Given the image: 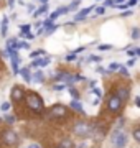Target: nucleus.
Wrapping results in <instances>:
<instances>
[{"mask_svg": "<svg viewBox=\"0 0 140 148\" xmlns=\"http://www.w3.org/2000/svg\"><path fill=\"white\" fill-rule=\"evenodd\" d=\"M25 104H27V107L32 109L33 112H41V109H43V101H41V97L38 94H35V92H32V94H28L27 97H25Z\"/></svg>", "mask_w": 140, "mask_h": 148, "instance_id": "1", "label": "nucleus"}, {"mask_svg": "<svg viewBox=\"0 0 140 148\" xmlns=\"http://www.w3.org/2000/svg\"><path fill=\"white\" fill-rule=\"evenodd\" d=\"M2 142L5 143V145H8V147H13V145L18 143V135H16L12 128H7V130H3V133H2Z\"/></svg>", "mask_w": 140, "mask_h": 148, "instance_id": "2", "label": "nucleus"}, {"mask_svg": "<svg viewBox=\"0 0 140 148\" xmlns=\"http://www.w3.org/2000/svg\"><path fill=\"white\" fill-rule=\"evenodd\" d=\"M91 130L92 128L89 123H86V122H78L74 125V128H73V133L78 135V137H87L91 133Z\"/></svg>", "mask_w": 140, "mask_h": 148, "instance_id": "3", "label": "nucleus"}, {"mask_svg": "<svg viewBox=\"0 0 140 148\" xmlns=\"http://www.w3.org/2000/svg\"><path fill=\"white\" fill-rule=\"evenodd\" d=\"M49 119H66L68 115V109L65 106H53L48 112Z\"/></svg>", "mask_w": 140, "mask_h": 148, "instance_id": "4", "label": "nucleus"}, {"mask_svg": "<svg viewBox=\"0 0 140 148\" xmlns=\"http://www.w3.org/2000/svg\"><path fill=\"white\" fill-rule=\"evenodd\" d=\"M120 106H122V99L119 97L117 94H114L109 97V101H107V107H109V110H112V112H117L119 109H120Z\"/></svg>", "mask_w": 140, "mask_h": 148, "instance_id": "5", "label": "nucleus"}, {"mask_svg": "<svg viewBox=\"0 0 140 148\" xmlns=\"http://www.w3.org/2000/svg\"><path fill=\"white\" fill-rule=\"evenodd\" d=\"M25 97H27L25 95V87H22V86H13V89H12V101L20 102Z\"/></svg>", "mask_w": 140, "mask_h": 148, "instance_id": "6", "label": "nucleus"}, {"mask_svg": "<svg viewBox=\"0 0 140 148\" xmlns=\"http://www.w3.org/2000/svg\"><path fill=\"white\" fill-rule=\"evenodd\" d=\"M112 145L115 148H125V145H127V135L119 132L115 137H112Z\"/></svg>", "mask_w": 140, "mask_h": 148, "instance_id": "7", "label": "nucleus"}, {"mask_svg": "<svg viewBox=\"0 0 140 148\" xmlns=\"http://www.w3.org/2000/svg\"><path fill=\"white\" fill-rule=\"evenodd\" d=\"M94 8H96L94 5H91V7H86V8H82V10L79 12L78 15H76V18H74V20H76V21H79V20H82V18H86V16L89 15V13H91V10H94Z\"/></svg>", "mask_w": 140, "mask_h": 148, "instance_id": "8", "label": "nucleus"}, {"mask_svg": "<svg viewBox=\"0 0 140 148\" xmlns=\"http://www.w3.org/2000/svg\"><path fill=\"white\" fill-rule=\"evenodd\" d=\"M43 73L41 71H36V73H33V77H32V81L35 82V84H41L43 82Z\"/></svg>", "mask_w": 140, "mask_h": 148, "instance_id": "9", "label": "nucleus"}, {"mask_svg": "<svg viewBox=\"0 0 140 148\" xmlns=\"http://www.w3.org/2000/svg\"><path fill=\"white\" fill-rule=\"evenodd\" d=\"M115 94H117L119 97L122 99V101H125V99L129 97V89H127V87H119V89H117V92H115Z\"/></svg>", "mask_w": 140, "mask_h": 148, "instance_id": "10", "label": "nucleus"}, {"mask_svg": "<svg viewBox=\"0 0 140 148\" xmlns=\"http://www.w3.org/2000/svg\"><path fill=\"white\" fill-rule=\"evenodd\" d=\"M59 147H63V148H74V142L69 140V138H65L63 142L59 143Z\"/></svg>", "mask_w": 140, "mask_h": 148, "instance_id": "11", "label": "nucleus"}, {"mask_svg": "<svg viewBox=\"0 0 140 148\" xmlns=\"http://www.w3.org/2000/svg\"><path fill=\"white\" fill-rule=\"evenodd\" d=\"M46 12H48V3H43L36 12H33V16H38V15H41V13H46Z\"/></svg>", "mask_w": 140, "mask_h": 148, "instance_id": "12", "label": "nucleus"}, {"mask_svg": "<svg viewBox=\"0 0 140 148\" xmlns=\"http://www.w3.org/2000/svg\"><path fill=\"white\" fill-rule=\"evenodd\" d=\"M7 28H8V18L3 16V18H2V36L7 35Z\"/></svg>", "mask_w": 140, "mask_h": 148, "instance_id": "13", "label": "nucleus"}, {"mask_svg": "<svg viewBox=\"0 0 140 148\" xmlns=\"http://www.w3.org/2000/svg\"><path fill=\"white\" fill-rule=\"evenodd\" d=\"M20 74H22V77L27 81V82H32V77H30L32 74H30V71H28V69H20Z\"/></svg>", "mask_w": 140, "mask_h": 148, "instance_id": "14", "label": "nucleus"}, {"mask_svg": "<svg viewBox=\"0 0 140 148\" xmlns=\"http://www.w3.org/2000/svg\"><path fill=\"white\" fill-rule=\"evenodd\" d=\"M71 109H73V110H76V112H82V106H81L78 101H76V99L71 102Z\"/></svg>", "mask_w": 140, "mask_h": 148, "instance_id": "15", "label": "nucleus"}, {"mask_svg": "<svg viewBox=\"0 0 140 148\" xmlns=\"http://www.w3.org/2000/svg\"><path fill=\"white\" fill-rule=\"evenodd\" d=\"M41 23H43V30H45V32H46V30H49V28H53V27H54V25H53V20H51V18H49V20L41 21Z\"/></svg>", "mask_w": 140, "mask_h": 148, "instance_id": "16", "label": "nucleus"}, {"mask_svg": "<svg viewBox=\"0 0 140 148\" xmlns=\"http://www.w3.org/2000/svg\"><path fill=\"white\" fill-rule=\"evenodd\" d=\"M41 54H45L43 49H36V51H32V53H30V58L35 59V58H38V56H41Z\"/></svg>", "mask_w": 140, "mask_h": 148, "instance_id": "17", "label": "nucleus"}, {"mask_svg": "<svg viewBox=\"0 0 140 148\" xmlns=\"http://www.w3.org/2000/svg\"><path fill=\"white\" fill-rule=\"evenodd\" d=\"M79 3H81V0H74L71 5H68V8H69V12H74L78 7H79Z\"/></svg>", "mask_w": 140, "mask_h": 148, "instance_id": "18", "label": "nucleus"}, {"mask_svg": "<svg viewBox=\"0 0 140 148\" xmlns=\"http://www.w3.org/2000/svg\"><path fill=\"white\" fill-rule=\"evenodd\" d=\"M132 38H134V40H139V38H140V30L137 27L132 28Z\"/></svg>", "mask_w": 140, "mask_h": 148, "instance_id": "19", "label": "nucleus"}, {"mask_svg": "<svg viewBox=\"0 0 140 148\" xmlns=\"http://www.w3.org/2000/svg\"><path fill=\"white\" fill-rule=\"evenodd\" d=\"M10 102H3V104H2V106H0V110H2V112H8V110H10Z\"/></svg>", "mask_w": 140, "mask_h": 148, "instance_id": "20", "label": "nucleus"}, {"mask_svg": "<svg viewBox=\"0 0 140 148\" xmlns=\"http://www.w3.org/2000/svg\"><path fill=\"white\" fill-rule=\"evenodd\" d=\"M97 49L99 51H109V49H112V45H99Z\"/></svg>", "mask_w": 140, "mask_h": 148, "instance_id": "21", "label": "nucleus"}, {"mask_svg": "<svg viewBox=\"0 0 140 148\" xmlns=\"http://www.w3.org/2000/svg\"><path fill=\"white\" fill-rule=\"evenodd\" d=\"M56 12H58V15H65V13H68V12H69V8H68V7H59Z\"/></svg>", "mask_w": 140, "mask_h": 148, "instance_id": "22", "label": "nucleus"}, {"mask_svg": "<svg viewBox=\"0 0 140 148\" xmlns=\"http://www.w3.org/2000/svg\"><path fill=\"white\" fill-rule=\"evenodd\" d=\"M132 135H134L135 142H139V143H140V128H135V130H134V133H132Z\"/></svg>", "mask_w": 140, "mask_h": 148, "instance_id": "23", "label": "nucleus"}, {"mask_svg": "<svg viewBox=\"0 0 140 148\" xmlns=\"http://www.w3.org/2000/svg\"><path fill=\"white\" fill-rule=\"evenodd\" d=\"M16 48L20 49V48H25V49H28V43H25V41H16Z\"/></svg>", "mask_w": 140, "mask_h": 148, "instance_id": "24", "label": "nucleus"}, {"mask_svg": "<svg viewBox=\"0 0 140 148\" xmlns=\"http://www.w3.org/2000/svg\"><path fill=\"white\" fill-rule=\"evenodd\" d=\"M109 69H110V71H119V69H120V64L119 63H110Z\"/></svg>", "mask_w": 140, "mask_h": 148, "instance_id": "25", "label": "nucleus"}, {"mask_svg": "<svg viewBox=\"0 0 140 148\" xmlns=\"http://www.w3.org/2000/svg\"><path fill=\"white\" fill-rule=\"evenodd\" d=\"M94 12H96V15H104L106 13V8L104 7H97V8H94Z\"/></svg>", "mask_w": 140, "mask_h": 148, "instance_id": "26", "label": "nucleus"}, {"mask_svg": "<svg viewBox=\"0 0 140 148\" xmlns=\"http://www.w3.org/2000/svg\"><path fill=\"white\" fill-rule=\"evenodd\" d=\"M49 61H51V59H49L48 56H46V58H41V63H40V66H43V68H45V66H48V64H49Z\"/></svg>", "mask_w": 140, "mask_h": 148, "instance_id": "27", "label": "nucleus"}, {"mask_svg": "<svg viewBox=\"0 0 140 148\" xmlns=\"http://www.w3.org/2000/svg\"><path fill=\"white\" fill-rule=\"evenodd\" d=\"M69 94H71V97H74V99H78V97H79V94H78V90H76V89H73V87L69 89Z\"/></svg>", "mask_w": 140, "mask_h": 148, "instance_id": "28", "label": "nucleus"}, {"mask_svg": "<svg viewBox=\"0 0 140 148\" xmlns=\"http://www.w3.org/2000/svg\"><path fill=\"white\" fill-rule=\"evenodd\" d=\"M65 87H66L65 84H54V86H53V89H54V90H63Z\"/></svg>", "mask_w": 140, "mask_h": 148, "instance_id": "29", "label": "nucleus"}, {"mask_svg": "<svg viewBox=\"0 0 140 148\" xmlns=\"http://www.w3.org/2000/svg\"><path fill=\"white\" fill-rule=\"evenodd\" d=\"M5 122H7V123H13V122H15V117H12V115H5Z\"/></svg>", "mask_w": 140, "mask_h": 148, "instance_id": "30", "label": "nucleus"}, {"mask_svg": "<svg viewBox=\"0 0 140 148\" xmlns=\"http://www.w3.org/2000/svg\"><path fill=\"white\" fill-rule=\"evenodd\" d=\"M74 59H76V53L68 54V56H66V61H74Z\"/></svg>", "mask_w": 140, "mask_h": 148, "instance_id": "31", "label": "nucleus"}, {"mask_svg": "<svg viewBox=\"0 0 140 148\" xmlns=\"http://www.w3.org/2000/svg\"><path fill=\"white\" fill-rule=\"evenodd\" d=\"M119 71H120V74H124V76H129V71H127V68H122V66H120V69H119Z\"/></svg>", "mask_w": 140, "mask_h": 148, "instance_id": "32", "label": "nucleus"}, {"mask_svg": "<svg viewBox=\"0 0 140 148\" xmlns=\"http://www.w3.org/2000/svg\"><path fill=\"white\" fill-rule=\"evenodd\" d=\"M134 64H135V56H132V58L127 61V66H134Z\"/></svg>", "mask_w": 140, "mask_h": 148, "instance_id": "33", "label": "nucleus"}, {"mask_svg": "<svg viewBox=\"0 0 140 148\" xmlns=\"http://www.w3.org/2000/svg\"><path fill=\"white\" fill-rule=\"evenodd\" d=\"M28 30H30V25H23L22 27V33H28Z\"/></svg>", "mask_w": 140, "mask_h": 148, "instance_id": "34", "label": "nucleus"}, {"mask_svg": "<svg viewBox=\"0 0 140 148\" xmlns=\"http://www.w3.org/2000/svg\"><path fill=\"white\" fill-rule=\"evenodd\" d=\"M92 92H94V94H96L97 97L101 99V95H102V92H101V90H99V89H92Z\"/></svg>", "mask_w": 140, "mask_h": 148, "instance_id": "35", "label": "nucleus"}, {"mask_svg": "<svg viewBox=\"0 0 140 148\" xmlns=\"http://www.w3.org/2000/svg\"><path fill=\"white\" fill-rule=\"evenodd\" d=\"M25 38H28V40H33V38H35V35H33V33H25Z\"/></svg>", "mask_w": 140, "mask_h": 148, "instance_id": "36", "label": "nucleus"}, {"mask_svg": "<svg viewBox=\"0 0 140 148\" xmlns=\"http://www.w3.org/2000/svg\"><path fill=\"white\" fill-rule=\"evenodd\" d=\"M58 12H54V13H51V15H49V18H51V20H54V18H58Z\"/></svg>", "mask_w": 140, "mask_h": 148, "instance_id": "37", "label": "nucleus"}, {"mask_svg": "<svg viewBox=\"0 0 140 148\" xmlns=\"http://www.w3.org/2000/svg\"><path fill=\"white\" fill-rule=\"evenodd\" d=\"M89 59H91V61H99V63H101V58H97V56H91Z\"/></svg>", "mask_w": 140, "mask_h": 148, "instance_id": "38", "label": "nucleus"}, {"mask_svg": "<svg viewBox=\"0 0 140 148\" xmlns=\"http://www.w3.org/2000/svg\"><path fill=\"white\" fill-rule=\"evenodd\" d=\"M135 106L140 107V97H135Z\"/></svg>", "mask_w": 140, "mask_h": 148, "instance_id": "39", "label": "nucleus"}, {"mask_svg": "<svg viewBox=\"0 0 140 148\" xmlns=\"http://www.w3.org/2000/svg\"><path fill=\"white\" fill-rule=\"evenodd\" d=\"M110 5H114V2L112 0H107V2H106V7H110Z\"/></svg>", "mask_w": 140, "mask_h": 148, "instance_id": "40", "label": "nucleus"}, {"mask_svg": "<svg viewBox=\"0 0 140 148\" xmlns=\"http://www.w3.org/2000/svg\"><path fill=\"white\" fill-rule=\"evenodd\" d=\"M135 56H139L140 58V48H135Z\"/></svg>", "mask_w": 140, "mask_h": 148, "instance_id": "41", "label": "nucleus"}, {"mask_svg": "<svg viewBox=\"0 0 140 148\" xmlns=\"http://www.w3.org/2000/svg\"><path fill=\"white\" fill-rule=\"evenodd\" d=\"M33 10H35V8H33V5H28V13H33Z\"/></svg>", "mask_w": 140, "mask_h": 148, "instance_id": "42", "label": "nucleus"}, {"mask_svg": "<svg viewBox=\"0 0 140 148\" xmlns=\"http://www.w3.org/2000/svg\"><path fill=\"white\" fill-rule=\"evenodd\" d=\"M82 49H84V48H82V46H79V48H78V49H74V53H81Z\"/></svg>", "mask_w": 140, "mask_h": 148, "instance_id": "43", "label": "nucleus"}, {"mask_svg": "<svg viewBox=\"0 0 140 148\" xmlns=\"http://www.w3.org/2000/svg\"><path fill=\"white\" fill-rule=\"evenodd\" d=\"M15 5V0H8V7H13Z\"/></svg>", "mask_w": 140, "mask_h": 148, "instance_id": "44", "label": "nucleus"}, {"mask_svg": "<svg viewBox=\"0 0 140 148\" xmlns=\"http://www.w3.org/2000/svg\"><path fill=\"white\" fill-rule=\"evenodd\" d=\"M122 15H124V16H129V15H132V12H130V10H129V12H124Z\"/></svg>", "mask_w": 140, "mask_h": 148, "instance_id": "45", "label": "nucleus"}, {"mask_svg": "<svg viewBox=\"0 0 140 148\" xmlns=\"http://www.w3.org/2000/svg\"><path fill=\"white\" fill-rule=\"evenodd\" d=\"M137 3V0H129V5H135Z\"/></svg>", "mask_w": 140, "mask_h": 148, "instance_id": "46", "label": "nucleus"}, {"mask_svg": "<svg viewBox=\"0 0 140 148\" xmlns=\"http://www.w3.org/2000/svg\"><path fill=\"white\" fill-rule=\"evenodd\" d=\"M40 2H41V3H48V0H40Z\"/></svg>", "mask_w": 140, "mask_h": 148, "instance_id": "47", "label": "nucleus"}, {"mask_svg": "<svg viewBox=\"0 0 140 148\" xmlns=\"http://www.w3.org/2000/svg\"><path fill=\"white\" fill-rule=\"evenodd\" d=\"M30 148H40V147H38V145H32Z\"/></svg>", "mask_w": 140, "mask_h": 148, "instance_id": "48", "label": "nucleus"}, {"mask_svg": "<svg viewBox=\"0 0 140 148\" xmlns=\"http://www.w3.org/2000/svg\"><path fill=\"white\" fill-rule=\"evenodd\" d=\"M120 2H124V0H117V3H120Z\"/></svg>", "mask_w": 140, "mask_h": 148, "instance_id": "49", "label": "nucleus"}, {"mask_svg": "<svg viewBox=\"0 0 140 148\" xmlns=\"http://www.w3.org/2000/svg\"><path fill=\"white\" fill-rule=\"evenodd\" d=\"M59 148H63V147H59Z\"/></svg>", "mask_w": 140, "mask_h": 148, "instance_id": "50", "label": "nucleus"}, {"mask_svg": "<svg viewBox=\"0 0 140 148\" xmlns=\"http://www.w3.org/2000/svg\"><path fill=\"white\" fill-rule=\"evenodd\" d=\"M0 112H2V110H0Z\"/></svg>", "mask_w": 140, "mask_h": 148, "instance_id": "51", "label": "nucleus"}]
</instances>
